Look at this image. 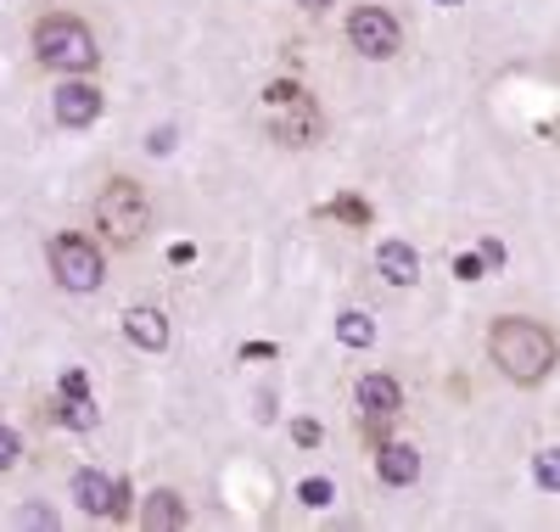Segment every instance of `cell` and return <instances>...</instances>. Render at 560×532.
<instances>
[{
	"label": "cell",
	"instance_id": "obj_1",
	"mask_svg": "<svg viewBox=\"0 0 560 532\" xmlns=\"http://www.w3.org/2000/svg\"><path fill=\"white\" fill-rule=\"evenodd\" d=\"M488 359L499 365L504 381L538 386V381L555 370V336H549L538 320L504 314V320H493V331H488Z\"/></svg>",
	"mask_w": 560,
	"mask_h": 532
},
{
	"label": "cell",
	"instance_id": "obj_2",
	"mask_svg": "<svg viewBox=\"0 0 560 532\" xmlns=\"http://www.w3.org/2000/svg\"><path fill=\"white\" fill-rule=\"evenodd\" d=\"M34 57L62 79H79V73H90L102 62L96 34H90V23L73 18V12H51V18L34 23Z\"/></svg>",
	"mask_w": 560,
	"mask_h": 532
},
{
	"label": "cell",
	"instance_id": "obj_3",
	"mask_svg": "<svg viewBox=\"0 0 560 532\" xmlns=\"http://www.w3.org/2000/svg\"><path fill=\"white\" fill-rule=\"evenodd\" d=\"M264 124H269V135L280 140V147H319V135H325L319 102L303 84H287V79L264 90Z\"/></svg>",
	"mask_w": 560,
	"mask_h": 532
},
{
	"label": "cell",
	"instance_id": "obj_4",
	"mask_svg": "<svg viewBox=\"0 0 560 532\" xmlns=\"http://www.w3.org/2000/svg\"><path fill=\"white\" fill-rule=\"evenodd\" d=\"M96 230L113 247H135V241L152 230V197L135 180H107L102 197H96Z\"/></svg>",
	"mask_w": 560,
	"mask_h": 532
},
{
	"label": "cell",
	"instance_id": "obj_5",
	"mask_svg": "<svg viewBox=\"0 0 560 532\" xmlns=\"http://www.w3.org/2000/svg\"><path fill=\"white\" fill-rule=\"evenodd\" d=\"M45 258H51V275L62 292H96L107 264H102V247L96 241H84V235H57L51 247H45Z\"/></svg>",
	"mask_w": 560,
	"mask_h": 532
},
{
	"label": "cell",
	"instance_id": "obj_6",
	"mask_svg": "<svg viewBox=\"0 0 560 532\" xmlns=\"http://www.w3.org/2000/svg\"><path fill=\"white\" fill-rule=\"evenodd\" d=\"M348 45L359 57H370V62H387V57L404 51V23L387 7H359L348 18Z\"/></svg>",
	"mask_w": 560,
	"mask_h": 532
},
{
	"label": "cell",
	"instance_id": "obj_7",
	"mask_svg": "<svg viewBox=\"0 0 560 532\" xmlns=\"http://www.w3.org/2000/svg\"><path fill=\"white\" fill-rule=\"evenodd\" d=\"M353 398H359L364 420H398V409H404V386H398L393 375H382V370H370V375H359Z\"/></svg>",
	"mask_w": 560,
	"mask_h": 532
},
{
	"label": "cell",
	"instance_id": "obj_8",
	"mask_svg": "<svg viewBox=\"0 0 560 532\" xmlns=\"http://www.w3.org/2000/svg\"><path fill=\"white\" fill-rule=\"evenodd\" d=\"M73 499L84 516H124V482L102 476V471H79L73 476Z\"/></svg>",
	"mask_w": 560,
	"mask_h": 532
},
{
	"label": "cell",
	"instance_id": "obj_9",
	"mask_svg": "<svg viewBox=\"0 0 560 532\" xmlns=\"http://www.w3.org/2000/svg\"><path fill=\"white\" fill-rule=\"evenodd\" d=\"M96 118H102V90L84 84V79H62V90H57V124L90 129Z\"/></svg>",
	"mask_w": 560,
	"mask_h": 532
},
{
	"label": "cell",
	"instance_id": "obj_10",
	"mask_svg": "<svg viewBox=\"0 0 560 532\" xmlns=\"http://www.w3.org/2000/svg\"><path fill=\"white\" fill-rule=\"evenodd\" d=\"M124 336H129L135 348H147V354H163V348H168V314L135 303V309L124 314Z\"/></svg>",
	"mask_w": 560,
	"mask_h": 532
},
{
	"label": "cell",
	"instance_id": "obj_11",
	"mask_svg": "<svg viewBox=\"0 0 560 532\" xmlns=\"http://www.w3.org/2000/svg\"><path fill=\"white\" fill-rule=\"evenodd\" d=\"M376 476L387 488H409V482H420V454L409 443H376Z\"/></svg>",
	"mask_w": 560,
	"mask_h": 532
},
{
	"label": "cell",
	"instance_id": "obj_12",
	"mask_svg": "<svg viewBox=\"0 0 560 532\" xmlns=\"http://www.w3.org/2000/svg\"><path fill=\"white\" fill-rule=\"evenodd\" d=\"M140 527H147V532H174V527H185V505H179V494H174V488L147 494V505H140Z\"/></svg>",
	"mask_w": 560,
	"mask_h": 532
},
{
	"label": "cell",
	"instance_id": "obj_13",
	"mask_svg": "<svg viewBox=\"0 0 560 532\" xmlns=\"http://www.w3.org/2000/svg\"><path fill=\"white\" fill-rule=\"evenodd\" d=\"M376 269H382L393 286H415V280H420V258H415V247H409V241H382Z\"/></svg>",
	"mask_w": 560,
	"mask_h": 532
},
{
	"label": "cell",
	"instance_id": "obj_14",
	"mask_svg": "<svg viewBox=\"0 0 560 532\" xmlns=\"http://www.w3.org/2000/svg\"><path fill=\"white\" fill-rule=\"evenodd\" d=\"M337 336H342L348 348H370V343H376V325H370V314H342L337 320Z\"/></svg>",
	"mask_w": 560,
	"mask_h": 532
},
{
	"label": "cell",
	"instance_id": "obj_15",
	"mask_svg": "<svg viewBox=\"0 0 560 532\" xmlns=\"http://www.w3.org/2000/svg\"><path fill=\"white\" fill-rule=\"evenodd\" d=\"M325 213L342 219V224H353V230H370V203H364V197H337V203H325Z\"/></svg>",
	"mask_w": 560,
	"mask_h": 532
},
{
	"label": "cell",
	"instance_id": "obj_16",
	"mask_svg": "<svg viewBox=\"0 0 560 532\" xmlns=\"http://www.w3.org/2000/svg\"><path fill=\"white\" fill-rule=\"evenodd\" d=\"M62 420L90 431V426H96L102 415H96V404H90V393H62Z\"/></svg>",
	"mask_w": 560,
	"mask_h": 532
},
{
	"label": "cell",
	"instance_id": "obj_17",
	"mask_svg": "<svg viewBox=\"0 0 560 532\" xmlns=\"http://www.w3.org/2000/svg\"><path fill=\"white\" fill-rule=\"evenodd\" d=\"M533 471H538V488L560 494V449H538L533 454Z\"/></svg>",
	"mask_w": 560,
	"mask_h": 532
},
{
	"label": "cell",
	"instance_id": "obj_18",
	"mask_svg": "<svg viewBox=\"0 0 560 532\" xmlns=\"http://www.w3.org/2000/svg\"><path fill=\"white\" fill-rule=\"evenodd\" d=\"M298 499H303L308 510H325V505H331V499H337V488H331V482H325V476H308V482H303V488H298Z\"/></svg>",
	"mask_w": 560,
	"mask_h": 532
},
{
	"label": "cell",
	"instance_id": "obj_19",
	"mask_svg": "<svg viewBox=\"0 0 560 532\" xmlns=\"http://www.w3.org/2000/svg\"><path fill=\"white\" fill-rule=\"evenodd\" d=\"M18 460H23V438H18L12 426H0V471H12Z\"/></svg>",
	"mask_w": 560,
	"mask_h": 532
},
{
	"label": "cell",
	"instance_id": "obj_20",
	"mask_svg": "<svg viewBox=\"0 0 560 532\" xmlns=\"http://www.w3.org/2000/svg\"><path fill=\"white\" fill-rule=\"evenodd\" d=\"M454 275H459V280H482V258L459 253V258H454Z\"/></svg>",
	"mask_w": 560,
	"mask_h": 532
},
{
	"label": "cell",
	"instance_id": "obj_21",
	"mask_svg": "<svg viewBox=\"0 0 560 532\" xmlns=\"http://www.w3.org/2000/svg\"><path fill=\"white\" fill-rule=\"evenodd\" d=\"M292 438H298L303 449H314V443H319V426H314V420H298V426H292Z\"/></svg>",
	"mask_w": 560,
	"mask_h": 532
},
{
	"label": "cell",
	"instance_id": "obj_22",
	"mask_svg": "<svg viewBox=\"0 0 560 532\" xmlns=\"http://www.w3.org/2000/svg\"><path fill=\"white\" fill-rule=\"evenodd\" d=\"M62 393H90V381H84V370H68V375H62Z\"/></svg>",
	"mask_w": 560,
	"mask_h": 532
},
{
	"label": "cell",
	"instance_id": "obj_23",
	"mask_svg": "<svg viewBox=\"0 0 560 532\" xmlns=\"http://www.w3.org/2000/svg\"><path fill=\"white\" fill-rule=\"evenodd\" d=\"M168 258H174V264H191V258H197V247H191V241H174Z\"/></svg>",
	"mask_w": 560,
	"mask_h": 532
},
{
	"label": "cell",
	"instance_id": "obj_24",
	"mask_svg": "<svg viewBox=\"0 0 560 532\" xmlns=\"http://www.w3.org/2000/svg\"><path fill=\"white\" fill-rule=\"evenodd\" d=\"M242 359H275V343H247Z\"/></svg>",
	"mask_w": 560,
	"mask_h": 532
},
{
	"label": "cell",
	"instance_id": "obj_25",
	"mask_svg": "<svg viewBox=\"0 0 560 532\" xmlns=\"http://www.w3.org/2000/svg\"><path fill=\"white\" fill-rule=\"evenodd\" d=\"M298 7H303V12H325V7H331V0H298Z\"/></svg>",
	"mask_w": 560,
	"mask_h": 532
},
{
	"label": "cell",
	"instance_id": "obj_26",
	"mask_svg": "<svg viewBox=\"0 0 560 532\" xmlns=\"http://www.w3.org/2000/svg\"><path fill=\"white\" fill-rule=\"evenodd\" d=\"M438 7H459V0H438Z\"/></svg>",
	"mask_w": 560,
	"mask_h": 532
}]
</instances>
